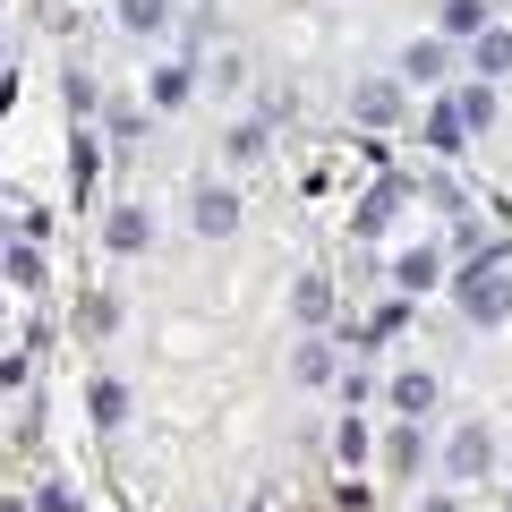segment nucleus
Masks as SVG:
<instances>
[{
  "instance_id": "15",
  "label": "nucleus",
  "mask_w": 512,
  "mask_h": 512,
  "mask_svg": "<svg viewBox=\"0 0 512 512\" xmlns=\"http://www.w3.org/2000/svg\"><path fill=\"white\" fill-rule=\"evenodd\" d=\"M393 282H402V291H427V282H436V248H410L402 265H393Z\"/></svg>"
},
{
  "instance_id": "7",
  "label": "nucleus",
  "mask_w": 512,
  "mask_h": 512,
  "mask_svg": "<svg viewBox=\"0 0 512 512\" xmlns=\"http://www.w3.org/2000/svg\"><path fill=\"white\" fill-rule=\"evenodd\" d=\"M470 69H478V77H504V69H512V26H487V35H478Z\"/></svg>"
},
{
  "instance_id": "22",
  "label": "nucleus",
  "mask_w": 512,
  "mask_h": 512,
  "mask_svg": "<svg viewBox=\"0 0 512 512\" xmlns=\"http://www.w3.org/2000/svg\"><path fill=\"white\" fill-rule=\"evenodd\" d=\"M461 111H470V128H487V120H495V94L470 86V94H461Z\"/></svg>"
},
{
  "instance_id": "20",
  "label": "nucleus",
  "mask_w": 512,
  "mask_h": 512,
  "mask_svg": "<svg viewBox=\"0 0 512 512\" xmlns=\"http://www.w3.org/2000/svg\"><path fill=\"white\" fill-rule=\"evenodd\" d=\"M188 86H197V77H188V69H154V103H188Z\"/></svg>"
},
{
  "instance_id": "5",
  "label": "nucleus",
  "mask_w": 512,
  "mask_h": 512,
  "mask_svg": "<svg viewBox=\"0 0 512 512\" xmlns=\"http://www.w3.org/2000/svg\"><path fill=\"white\" fill-rule=\"evenodd\" d=\"M103 239H111V248H120V256H128V248H146V239H154V222H146V205H120V214L103 222Z\"/></svg>"
},
{
  "instance_id": "19",
  "label": "nucleus",
  "mask_w": 512,
  "mask_h": 512,
  "mask_svg": "<svg viewBox=\"0 0 512 512\" xmlns=\"http://www.w3.org/2000/svg\"><path fill=\"white\" fill-rule=\"evenodd\" d=\"M384 461H393V470H410V461H419V419H402V427H393V444H384Z\"/></svg>"
},
{
  "instance_id": "9",
  "label": "nucleus",
  "mask_w": 512,
  "mask_h": 512,
  "mask_svg": "<svg viewBox=\"0 0 512 512\" xmlns=\"http://www.w3.org/2000/svg\"><path fill=\"white\" fill-rule=\"evenodd\" d=\"M291 308H299V325H325V316H333V282H325V274H308V282L291 291Z\"/></svg>"
},
{
  "instance_id": "4",
  "label": "nucleus",
  "mask_w": 512,
  "mask_h": 512,
  "mask_svg": "<svg viewBox=\"0 0 512 512\" xmlns=\"http://www.w3.org/2000/svg\"><path fill=\"white\" fill-rule=\"evenodd\" d=\"M461 137H470V111H461V94H453V103L427 111V146H436V154H461Z\"/></svg>"
},
{
  "instance_id": "3",
  "label": "nucleus",
  "mask_w": 512,
  "mask_h": 512,
  "mask_svg": "<svg viewBox=\"0 0 512 512\" xmlns=\"http://www.w3.org/2000/svg\"><path fill=\"white\" fill-rule=\"evenodd\" d=\"M487 461H495L487 427H461V436L444 444V470H453V478H487Z\"/></svg>"
},
{
  "instance_id": "10",
  "label": "nucleus",
  "mask_w": 512,
  "mask_h": 512,
  "mask_svg": "<svg viewBox=\"0 0 512 512\" xmlns=\"http://www.w3.org/2000/svg\"><path fill=\"white\" fill-rule=\"evenodd\" d=\"M393 111H402V86H393V77H367L359 86V120H393Z\"/></svg>"
},
{
  "instance_id": "6",
  "label": "nucleus",
  "mask_w": 512,
  "mask_h": 512,
  "mask_svg": "<svg viewBox=\"0 0 512 512\" xmlns=\"http://www.w3.org/2000/svg\"><path fill=\"white\" fill-rule=\"evenodd\" d=\"M86 410H94V427H120V419H128V384H120V376H94Z\"/></svg>"
},
{
  "instance_id": "18",
  "label": "nucleus",
  "mask_w": 512,
  "mask_h": 512,
  "mask_svg": "<svg viewBox=\"0 0 512 512\" xmlns=\"http://www.w3.org/2000/svg\"><path fill=\"white\" fill-rule=\"evenodd\" d=\"M291 367H299V384H325V376H333V350H325V342H299Z\"/></svg>"
},
{
  "instance_id": "24",
  "label": "nucleus",
  "mask_w": 512,
  "mask_h": 512,
  "mask_svg": "<svg viewBox=\"0 0 512 512\" xmlns=\"http://www.w3.org/2000/svg\"><path fill=\"white\" fill-rule=\"evenodd\" d=\"M419 512H461V504H453V495H427V504H419Z\"/></svg>"
},
{
  "instance_id": "13",
  "label": "nucleus",
  "mask_w": 512,
  "mask_h": 512,
  "mask_svg": "<svg viewBox=\"0 0 512 512\" xmlns=\"http://www.w3.org/2000/svg\"><path fill=\"white\" fill-rule=\"evenodd\" d=\"M163 18H171V0H120V26H128V35H163Z\"/></svg>"
},
{
  "instance_id": "2",
  "label": "nucleus",
  "mask_w": 512,
  "mask_h": 512,
  "mask_svg": "<svg viewBox=\"0 0 512 512\" xmlns=\"http://www.w3.org/2000/svg\"><path fill=\"white\" fill-rule=\"evenodd\" d=\"M188 222H197L205 239H231L239 231V197L231 188H197V197H188Z\"/></svg>"
},
{
  "instance_id": "17",
  "label": "nucleus",
  "mask_w": 512,
  "mask_h": 512,
  "mask_svg": "<svg viewBox=\"0 0 512 512\" xmlns=\"http://www.w3.org/2000/svg\"><path fill=\"white\" fill-rule=\"evenodd\" d=\"M60 103H69V111H103V86H94L86 69H69V77H60Z\"/></svg>"
},
{
  "instance_id": "12",
  "label": "nucleus",
  "mask_w": 512,
  "mask_h": 512,
  "mask_svg": "<svg viewBox=\"0 0 512 512\" xmlns=\"http://www.w3.org/2000/svg\"><path fill=\"white\" fill-rule=\"evenodd\" d=\"M444 69H453V60H444V43H410V60H402V77H410V86H436Z\"/></svg>"
},
{
  "instance_id": "23",
  "label": "nucleus",
  "mask_w": 512,
  "mask_h": 512,
  "mask_svg": "<svg viewBox=\"0 0 512 512\" xmlns=\"http://www.w3.org/2000/svg\"><path fill=\"white\" fill-rule=\"evenodd\" d=\"M35 512H77V504H69V487H43V495H35Z\"/></svg>"
},
{
  "instance_id": "16",
  "label": "nucleus",
  "mask_w": 512,
  "mask_h": 512,
  "mask_svg": "<svg viewBox=\"0 0 512 512\" xmlns=\"http://www.w3.org/2000/svg\"><path fill=\"white\" fill-rule=\"evenodd\" d=\"M393 205H402V180H384L376 197L359 205V231H384V222H393Z\"/></svg>"
},
{
  "instance_id": "8",
  "label": "nucleus",
  "mask_w": 512,
  "mask_h": 512,
  "mask_svg": "<svg viewBox=\"0 0 512 512\" xmlns=\"http://www.w3.org/2000/svg\"><path fill=\"white\" fill-rule=\"evenodd\" d=\"M0 274L18 282V291H43V282H52V274H43V256H35V239H18V248L0 256Z\"/></svg>"
},
{
  "instance_id": "14",
  "label": "nucleus",
  "mask_w": 512,
  "mask_h": 512,
  "mask_svg": "<svg viewBox=\"0 0 512 512\" xmlns=\"http://www.w3.org/2000/svg\"><path fill=\"white\" fill-rule=\"evenodd\" d=\"M444 35H487V0H444Z\"/></svg>"
},
{
  "instance_id": "21",
  "label": "nucleus",
  "mask_w": 512,
  "mask_h": 512,
  "mask_svg": "<svg viewBox=\"0 0 512 512\" xmlns=\"http://www.w3.org/2000/svg\"><path fill=\"white\" fill-rule=\"evenodd\" d=\"M231 154H239V163H256V154H265V120H248V128H231Z\"/></svg>"
},
{
  "instance_id": "11",
  "label": "nucleus",
  "mask_w": 512,
  "mask_h": 512,
  "mask_svg": "<svg viewBox=\"0 0 512 512\" xmlns=\"http://www.w3.org/2000/svg\"><path fill=\"white\" fill-rule=\"evenodd\" d=\"M393 410H402V419L436 410V376H393Z\"/></svg>"
},
{
  "instance_id": "1",
  "label": "nucleus",
  "mask_w": 512,
  "mask_h": 512,
  "mask_svg": "<svg viewBox=\"0 0 512 512\" xmlns=\"http://www.w3.org/2000/svg\"><path fill=\"white\" fill-rule=\"evenodd\" d=\"M504 256H470V274H461V316L470 325H504L512 316V274H495Z\"/></svg>"
}]
</instances>
